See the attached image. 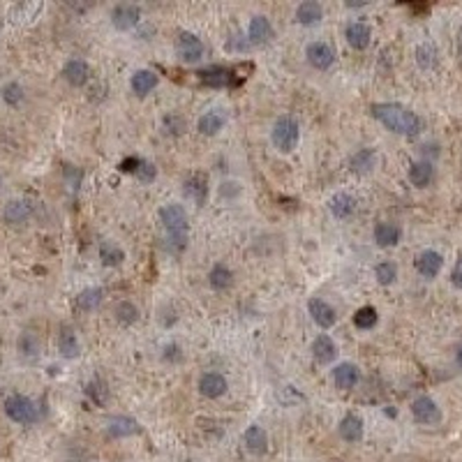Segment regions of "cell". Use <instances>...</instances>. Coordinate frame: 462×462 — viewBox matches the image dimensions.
<instances>
[{
    "mask_svg": "<svg viewBox=\"0 0 462 462\" xmlns=\"http://www.w3.org/2000/svg\"><path fill=\"white\" fill-rule=\"evenodd\" d=\"M372 116L389 132L402 134V137H416L423 132V118L416 111H411L409 107L398 104V102H377L372 104Z\"/></svg>",
    "mask_w": 462,
    "mask_h": 462,
    "instance_id": "obj_1",
    "label": "cell"
},
{
    "mask_svg": "<svg viewBox=\"0 0 462 462\" xmlns=\"http://www.w3.org/2000/svg\"><path fill=\"white\" fill-rule=\"evenodd\" d=\"M159 222L164 229V248L171 255H183L190 238V220L188 211L181 204H164L157 211Z\"/></svg>",
    "mask_w": 462,
    "mask_h": 462,
    "instance_id": "obj_2",
    "label": "cell"
},
{
    "mask_svg": "<svg viewBox=\"0 0 462 462\" xmlns=\"http://www.w3.org/2000/svg\"><path fill=\"white\" fill-rule=\"evenodd\" d=\"M271 141L280 153H293L300 141V123L289 114L280 116V118L273 123Z\"/></svg>",
    "mask_w": 462,
    "mask_h": 462,
    "instance_id": "obj_3",
    "label": "cell"
},
{
    "mask_svg": "<svg viewBox=\"0 0 462 462\" xmlns=\"http://www.w3.org/2000/svg\"><path fill=\"white\" fill-rule=\"evenodd\" d=\"M5 414L19 425H32L37 421V407L35 402L26 396H10L5 400Z\"/></svg>",
    "mask_w": 462,
    "mask_h": 462,
    "instance_id": "obj_4",
    "label": "cell"
},
{
    "mask_svg": "<svg viewBox=\"0 0 462 462\" xmlns=\"http://www.w3.org/2000/svg\"><path fill=\"white\" fill-rule=\"evenodd\" d=\"M176 54H178V58L183 63L195 65V63L201 61V58H204L206 47H204V42L195 35V32L183 30V32H178V37H176Z\"/></svg>",
    "mask_w": 462,
    "mask_h": 462,
    "instance_id": "obj_5",
    "label": "cell"
},
{
    "mask_svg": "<svg viewBox=\"0 0 462 462\" xmlns=\"http://www.w3.org/2000/svg\"><path fill=\"white\" fill-rule=\"evenodd\" d=\"M411 416L421 425H437L442 423V409L430 396H418L411 402Z\"/></svg>",
    "mask_w": 462,
    "mask_h": 462,
    "instance_id": "obj_6",
    "label": "cell"
},
{
    "mask_svg": "<svg viewBox=\"0 0 462 462\" xmlns=\"http://www.w3.org/2000/svg\"><path fill=\"white\" fill-rule=\"evenodd\" d=\"M305 58H308V63L312 65L315 70H319V72L331 70V67L335 65L333 47L329 44V42H322V39L310 42V44L305 47Z\"/></svg>",
    "mask_w": 462,
    "mask_h": 462,
    "instance_id": "obj_7",
    "label": "cell"
},
{
    "mask_svg": "<svg viewBox=\"0 0 462 462\" xmlns=\"http://www.w3.org/2000/svg\"><path fill=\"white\" fill-rule=\"evenodd\" d=\"M308 312L312 317V322L319 326V329H333L335 324H338V312H335V308L329 303V300L324 298H310L308 300Z\"/></svg>",
    "mask_w": 462,
    "mask_h": 462,
    "instance_id": "obj_8",
    "label": "cell"
},
{
    "mask_svg": "<svg viewBox=\"0 0 462 462\" xmlns=\"http://www.w3.org/2000/svg\"><path fill=\"white\" fill-rule=\"evenodd\" d=\"M139 21H141V7L139 5L121 3V5L111 7V26L116 30L128 32L132 28H137Z\"/></svg>",
    "mask_w": 462,
    "mask_h": 462,
    "instance_id": "obj_9",
    "label": "cell"
},
{
    "mask_svg": "<svg viewBox=\"0 0 462 462\" xmlns=\"http://www.w3.org/2000/svg\"><path fill=\"white\" fill-rule=\"evenodd\" d=\"M273 35H275V30H273V23L268 16H264V14L252 16L250 23H248V42L250 44L262 47V44H266V42H271Z\"/></svg>",
    "mask_w": 462,
    "mask_h": 462,
    "instance_id": "obj_10",
    "label": "cell"
},
{
    "mask_svg": "<svg viewBox=\"0 0 462 462\" xmlns=\"http://www.w3.org/2000/svg\"><path fill=\"white\" fill-rule=\"evenodd\" d=\"M414 266L421 277H425V280H434L444 268V257L437 250H423V252H418Z\"/></svg>",
    "mask_w": 462,
    "mask_h": 462,
    "instance_id": "obj_11",
    "label": "cell"
},
{
    "mask_svg": "<svg viewBox=\"0 0 462 462\" xmlns=\"http://www.w3.org/2000/svg\"><path fill=\"white\" fill-rule=\"evenodd\" d=\"M183 192H185V197L195 201L197 206H204L208 199V176L201 171L190 174L188 178L183 181Z\"/></svg>",
    "mask_w": 462,
    "mask_h": 462,
    "instance_id": "obj_12",
    "label": "cell"
},
{
    "mask_svg": "<svg viewBox=\"0 0 462 462\" xmlns=\"http://www.w3.org/2000/svg\"><path fill=\"white\" fill-rule=\"evenodd\" d=\"M344 37H347V44L356 51H365L372 42V28L367 26L365 21H349L347 28H344Z\"/></svg>",
    "mask_w": 462,
    "mask_h": 462,
    "instance_id": "obj_13",
    "label": "cell"
},
{
    "mask_svg": "<svg viewBox=\"0 0 462 462\" xmlns=\"http://www.w3.org/2000/svg\"><path fill=\"white\" fill-rule=\"evenodd\" d=\"M197 389H199V393H201L204 398L217 400V398H222L224 393H226L229 384H226V379H224L220 372H204V375L199 377Z\"/></svg>",
    "mask_w": 462,
    "mask_h": 462,
    "instance_id": "obj_14",
    "label": "cell"
},
{
    "mask_svg": "<svg viewBox=\"0 0 462 462\" xmlns=\"http://www.w3.org/2000/svg\"><path fill=\"white\" fill-rule=\"evenodd\" d=\"M312 358L317 360L319 365L335 363V358H338V344L333 342L331 335L319 333L317 338L312 340Z\"/></svg>",
    "mask_w": 462,
    "mask_h": 462,
    "instance_id": "obj_15",
    "label": "cell"
},
{
    "mask_svg": "<svg viewBox=\"0 0 462 462\" xmlns=\"http://www.w3.org/2000/svg\"><path fill=\"white\" fill-rule=\"evenodd\" d=\"M331 377H333V384L338 386L340 391H349V389H354V386L358 384L360 370H358V365L349 363V360H342V363H338V365L333 367Z\"/></svg>",
    "mask_w": 462,
    "mask_h": 462,
    "instance_id": "obj_16",
    "label": "cell"
},
{
    "mask_svg": "<svg viewBox=\"0 0 462 462\" xmlns=\"http://www.w3.org/2000/svg\"><path fill=\"white\" fill-rule=\"evenodd\" d=\"M338 434H340V439H342V442H347V444H358L360 439H363V434H365V423H363V418L356 416V414H347V416H342V421L338 423Z\"/></svg>",
    "mask_w": 462,
    "mask_h": 462,
    "instance_id": "obj_17",
    "label": "cell"
},
{
    "mask_svg": "<svg viewBox=\"0 0 462 462\" xmlns=\"http://www.w3.org/2000/svg\"><path fill=\"white\" fill-rule=\"evenodd\" d=\"M329 211L338 220H349L351 215L358 211V201L356 197H351L349 192H335L329 201Z\"/></svg>",
    "mask_w": 462,
    "mask_h": 462,
    "instance_id": "obj_18",
    "label": "cell"
},
{
    "mask_svg": "<svg viewBox=\"0 0 462 462\" xmlns=\"http://www.w3.org/2000/svg\"><path fill=\"white\" fill-rule=\"evenodd\" d=\"M63 79L70 83V86H74V88L86 86L88 79H90L88 63L81 61V58H72V61H67L65 67H63Z\"/></svg>",
    "mask_w": 462,
    "mask_h": 462,
    "instance_id": "obj_19",
    "label": "cell"
},
{
    "mask_svg": "<svg viewBox=\"0 0 462 462\" xmlns=\"http://www.w3.org/2000/svg\"><path fill=\"white\" fill-rule=\"evenodd\" d=\"M224 123H226V114L222 111V109H211V111L199 116L197 130H199V134H204V137H215V134L222 132Z\"/></svg>",
    "mask_w": 462,
    "mask_h": 462,
    "instance_id": "obj_20",
    "label": "cell"
},
{
    "mask_svg": "<svg viewBox=\"0 0 462 462\" xmlns=\"http://www.w3.org/2000/svg\"><path fill=\"white\" fill-rule=\"evenodd\" d=\"M372 236H375V243L382 250H389V248H396L398 243H400L402 229H400L398 224H393V222H377Z\"/></svg>",
    "mask_w": 462,
    "mask_h": 462,
    "instance_id": "obj_21",
    "label": "cell"
},
{
    "mask_svg": "<svg viewBox=\"0 0 462 462\" xmlns=\"http://www.w3.org/2000/svg\"><path fill=\"white\" fill-rule=\"evenodd\" d=\"M107 432H109V437H114V439H125V437L139 434L141 425L134 421L132 416H114V418H109Z\"/></svg>",
    "mask_w": 462,
    "mask_h": 462,
    "instance_id": "obj_22",
    "label": "cell"
},
{
    "mask_svg": "<svg viewBox=\"0 0 462 462\" xmlns=\"http://www.w3.org/2000/svg\"><path fill=\"white\" fill-rule=\"evenodd\" d=\"M407 178L414 188H427L434 178V166L430 159H416V162L409 164Z\"/></svg>",
    "mask_w": 462,
    "mask_h": 462,
    "instance_id": "obj_23",
    "label": "cell"
},
{
    "mask_svg": "<svg viewBox=\"0 0 462 462\" xmlns=\"http://www.w3.org/2000/svg\"><path fill=\"white\" fill-rule=\"evenodd\" d=\"M243 444H245L248 453L259 458L268 451V434L262 425H250L248 430L243 432Z\"/></svg>",
    "mask_w": 462,
    "mask_h": 462,
    "instance_id": "obj_24",
    "label": "cell"
},
{
    "mask_svg": "<svg viewBox=\"0 0 462 462\" xmlns=\"http://www.w3.org/2000/svg\"><path fill=\"white\" fill-rule=\"evenodd\" d=\"M157 74L153 70H137V72H132V77H130V88L132 92L137 97H146L148 92H153L155 86H157Z\"/></svg>",
    "mask_w": 462,
    "mask_h": 462,
    "instance_id": "obj_25",
    "label": "cell"
},
{
    "mask_svg": "<svg viewBox=\"0 0 462 462\" xmlns=\"http://www.w3.org/2000/svg\"><path fill=\"white\" fill-rule=\"evenodd\" d=\"M233 282H236V277H233L231 266L215 264L211 271H208V287H211L213 291H226V289H231Z\"/></svg>",
    "mask_w": 462,
    "mask_h": 462,
    "instance_id": "obj_26",
    "label": "cell"
},
{
    "mask_svg": "<svg viewBox=\"0 0 462 462\" xmlns=\"http://www.w3.org/2000/svg\"><path fill=\"white\" fill-rule=\"evenodd\" d=\"M293 16H296V23H300V26H317L324 19V7L317 0H305L296 7Z\"/></svg>",
    "mask_w": 462,
    "mask_h": 462,
    "instance_id": "obj_27",
    "label": "cell"
},
{
    "mask_svg": "<svg viewBox=\"0 0 462 462\" xmlns=\"http://www.w3.org/2000/svg\"><path fill=\"white\" fill-rule=\"evenodd\" d=\"M377 159H379V157H377L375 148H360L349 157V166H351V171H354V174H370V171H375Z\"/></svg>",
    "mask_w": 462,
    "mask_h": 462,
    "instance_id": "obj_28",
    "label": "cell"
},
{
    "mask_svg": "<svg viewBox=\"0 0 462 462\" xmlns=\"http://www.w3.org/2000/svg\"><path fill=\"white\" fill-rule=\"evenodd\" d=\"M97 255H99V262L109 268H116L125 262V250L121 245H116L114 241H99Z\"/></svg>",
    "mask_w": 462,
    "mask_h": 462,
    "instance_id": "obj_29",
    "label": "cell"
},
{
    "mask_svg": "<svg viewBox=\"0 0 462 462\" xmlns=\"http://www.w3.org/2000/svg\"><path fill=\"white\" fill-rule=\"evenodd\" d=\"M102 298H104V291L99 287H86L79 296H77V308L81 312H92L102 305Z\"/></svg>",
    "mask_w": 462,
    "mask_h": 462,
    "instance_id": "obj_30",
    "label": "cell"
},
{
    "mask_svg": "<svg viewBox=\"0 0 462 462\" xmlns=\"http://www.w3.org/2000/svg\"><path fill=\"white\" fill-rule=\"evenodd\" d=\"M30 213H32V206L28 204V201L16 199V201H10V204H7L5 220L10 224H19V222H26L30 217Z\"/></svg>",
    "mask_w": 462,
    "mask_h": 462,
    "instance_id": "obj_31",
    "label": "cell"
},
{
    "mask_svg": "<svg viewBox=\"0 0 462 462\" xmlns=\"http://www.w3.org/2000/svg\"><path fill=\"white\" fill-rule=\"evenodd\" d=\"M114 315H116V322L123 326H132L139 322V308L134 305L132 300H121V303H116Z\"/></svg>",
    "mask_w": 462,
    "mask_h": 462,
    "instance_id": "obj_32",
    "label": "cell"
},
{
    "mask_svg": "<svg viewBox=\"0 0 462 462\" xmlns=\"http://www.w3.org/2000/svg\"><path fill=\"white\" fill-rule=\"evenodd\" d=\"M439 61V51H437V47L432 42H423V44L416 47V63L418 67H423V70H430V67L437 65Z\"/></svg>",
    "mask_w": 462,
    "mask_h": 462,
    "instance_id": "obj_33",
    "label": "cell"
},
{
    "mask_svg": "<svg viewBox=\"0 0 462 462\" xmlns=\"http://www.w3.org/2000/svg\"><path fill=\"white\" fill-rule=\"evenodd\" d=\"M377 322H379V312L372 305H363L354 312V326L360 331H370L375 329Z\"/></svg>",
    "mask_w": 462,
    "mask_h": 462,
    "instance_id": "obj_34",
    "label": "cell"
},
{
    "mask_svg": "<svg viewBox=\"0 0 462 462\" xmlns=\"http://www.w3.org/2000/svg\"><path fill=\"white\" fill-rule=\"evenodd\" d=\"M58 349L65 358H77L79 356V340L70 329H63L58 335Z\"/></svg>",
    "mask_w": 462,
    "mask_h": 462,
    "instance_id": "obj_35",
    "label": "cell"
},
{
    "mask_svg": "<svg viewBox=\"0 0 462 462\" xmlns=\"http://www.w3.org/2000/svg\"><path fill=\"white\" fill-rule=\"evenodd\" d=\"M375 280L379 282L382 287H391V284L398 280V266L393 262H379L375 266Z\"/></svg>",
    "mask_w": 462,
    "mask_h": 462,
    "instance_id": "obj_36",
    "label": "cell"
},
{
    "mask_svg": "<svg viewBox=\"0 0 462 462\" xmlns=\"http://www.w3.org/2000/svg\"><path fill=\"white\" fill-rule=\"evenodd\" d=\"M86 396L95 402L97 407H102L107 405V400H109V389H107V384L99 379V377H95V379H90L86 384Z\"/></svg>",
    "mask_w": 462,
    "mask_h": 462,
    "instance_id": "obj_37",
    "label": "cell"
},
{
    "mask_svg": "<svg viewBox=\"0 0 462 462\" xmlns=\"http://www.w3.org/2000/svg\"><path fill=\"white\" fill-rule=\"evenodd\" d=\"M201 79H204L208 86H215V88H222V86H226L229 83V79H231V74H229V70H224V67H211V70H204L201 72Z\"/></svg>",
    "mask_w": 462,
    "mask_h": 462,
    "instance_id": "obj_38",
    "label": "cell"
},
{
    "mask_svg": "<svg viewBox=\"0 0 462 462\" xmlns=\"http://www.w3.org/2000/svg\"><path fill=\"white\" fill-rule=\"evenodd\" d=\"M141 183H150V181H155V176H157V169L150 162H146V159H134V166L130 169Z\"/></svg>",
    "mask_w": 462,
    "mask_h": 462,
    "instance_id": "obj_39",
    "label": "cell"
},
{
    "mask_svg": "<svg viewBox=\"0 0 462 462\" xmlns=\"http://www.w3.org/2000/svg\"><path fill=\"white\" fill-rule=\"evenodd\" d=\"M162 123H164V130L174 134V137H178V134H183L185 128H188V125H185V118L178 114H166Z\"/></svg>",
    "mask_w": 462,
    "mask_h": 462,
    "instance_id": "obj_40",
    "label": "cell"
},
{
    "mask_svg": "<svg viewBox=\"0 0 462 462\" xmlns=\"http://www.w3.org/2000/svg\"><path fill=\"white\" fill-rule=\"evenodd\" d=\"M3 99L10 107H16L23 99V88L19 86L16 81H12V83H7V86L3 88Z\"/></svg>",
    "mask_w": 462,
    "mask_h": 462,
    "instance_id": "obj_41",
    "label": "cell"
},
{
    "mask_svg": "<svg viewBox=\"0 0 462 462\" xmlns=\"http://www.w3.org/2000/svg\"><path fill=\"white\" fill-rule=\"evenodd\" d=\"M19 349H21V354H26V356H35L37 354V349H39V344L37 340L32 338V335H23V338L19 340Z\"/></svg>",
    "mask_w": 462,
    "mask_h": 462,
    "instance_id": "obj_42",
    "label": "cell"
},
{
    "mask_svg": "<svg viewBox=\"0 0 462 462\" xmlns=\"http://www.w3.org/2000/svg\"><path fill=\"white\" fill-rule=\"evenodd\" d=\"M451 284L456 289H462V257L456 262V266H453V271H451Z\"/></svg>",
    "mask_w": 462,
    "mask_h": 462,
    "instance_id": "obj_43",
    "label": "cell"
},
{
    "mask_svg": "<svg viewBox=\"0 0 462 462\" xmlns=\"http://www.w3.org/2000/svg\"><path fill=\"white\" fill-rule=\"evenodd\" d=\"M456 363L462 367V342L458 344V349H456Z\"/></svg>",
    "mask_w": 462,
    "mask_h": 462,
    "instance_id": "obj_44",
    "label": "cell"
},
{
    "mask_svg": "<svg viewBox=\"0 0 462 462\" xmlns=\"http://www.w3.org/2000/svg\"><path fill=\"white\" fill-rule=\"evenodd\" d=\"M458 51H460V56H462V30H460V37H458Z\"/></svg>",
    "mask_w": 462,
    "mask_h": 462,
    "instance_id": "obj_45",
    "label": "cell"
},
{
    "mask_svg": "<svg viewBox=\"0 0 462 462\" xmlns=\"http://www.w3.org/2000/svg\"><path fill=\"white\" fill-rule=\"evenodd\" d=\"M0 185H3V181H0Z\"/></svg>",
    "mask_w": 462,
    "mask_h": 462,
    "instance_id": "obj_46",
    "label": "cell"
}]
</instances>
